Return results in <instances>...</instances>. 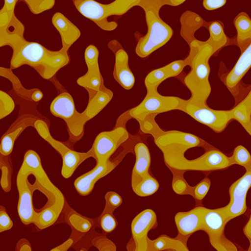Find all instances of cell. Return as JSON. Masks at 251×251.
I'll use <instances>...</instances> for the list:
<instances>
[{
    "instance_id": "obj_7",
    "label": "cell",
    "mask_w": 251,
    "mask_h": 251,
    "mask_svg": "<svg viewBox=\"0 0 251 251\" xmlns=\"http://www.w3.org/2000/svg\"><path fill=\"white\" fill-rule=\"evenodd\" d=\"M50 111L56 117L64 120L71 139L78 140L83 136L84 127L88 120L83 113L76 111L74 99L68 92H62L54 98Z\"/></svg>"
},
{
    "instance_id": "obj_10",
    "label": "cell",
    "mask_w": 251,
    "mask_h": 251,
    "mask_svg": "<svg viewBox=\"0 0 251 251\" xmlns=\"http://www.w3.org/2000/svg\"><path fill=\"white\" fill-rule=\"evenodd\" d=\"M35 127L37 130L38 133L44 138L46 141L51 144L57 152L61 154L63 159L62 176L64 178H69L73 176L75 169L78 165L84 162L86 158L89 157L95 156L93 150H90L86 153H80L75 152L66 147L62 143L58 142L54 140L49 133V127L47 124L43 120L38 119L35 122Z\"/></svg>"
},
{
    "instance_id": "obj_30",
    "label": "cell",
    "mask_w": 251,
    "mask_h": 251,
    "mask_svg": "<svg viewBox=\"0 0 251 251\" xmlns=\"http://www.w3.org/2000/svg\"><path fill=\"white\" fill-rule=\"evenodd\" d=\"M158 188L159 183L157 179L150 175L141 179L135 186H132L134 193L141 197H147L155 194Z\"/></svg>"
},
{
    "instance_id": "obj_17",
    "label": "cell",
    "mask_w": 251,
    "mask_h": 251,
    "mask_svg": "<svg viewBox=\"0 0 251 251\" xmlns=\"http://www.w3.org/2000/svg\"><path fill=\"white\" fill-rule=\"evenodd\" d=\"M207 208L197 207L186 212H179L175 216V224L179 235L188 237L203 230L204 217Z\"/></svg>"
},
{
    "instance_id": "obj_2",
    "label": "cell",
    "mask_w": 251,
    "mask_h": 251,
    "mask_svg": "<svg viewBox=\"0 0 251 251\" xmlns=\"http://www.w3.org/2000/svg\"><path fill=\"white\" fill-rule=\"evenodd\" d=\"M17 186L19 192L18 215L26 225L36 192L40 193V197L46 199L62 212L65 202L64 195L48 177L40 157L33 150H29L25 154L17 176Z\"/></svg>"
},
{
    "instance_id": "obj_35",
    "label": "cell",
    "mask_w": 251,
    "mask_h": 251,
    "mask_svg": "<svg viewBox=\"0 0 251 251\" xmlns=\"http://www.w3.org/2000/svg\"><path fill=\"white\" fill-rule=\"evenodd\" d=\"M210 187V180L208 178H205L203 179L202 181H201L197 186L195 187L194 195L195 197L198 200H202L206 195L208 193L209 189Z\"/></svg>"
},
{
    "instance_id": "obj_3",
    "label": "cell",
    "mask_w": 251,
    "mask_h": 251,
    "mask_svg": "<svg viewBox=\"0 0 251 251\" xmlns=\"http://www.w3.org/2000/svg\"><path fill=\"white\" fill-rule=\"evenodd\" d=\"M217 52L208 41L201 42L197 39L190 44V52L186 58L190 72L184 78V84L191 92L190 103L198 106H206L211 93L209 82L210 65L209 60Z\"/></svg>"
},
{
    "instance_id": "obj_27",
    "label": "cell",
    "mask_w": 251,
    "mask_h": 251,
    "mask_svg": "<svg viewBox=\"0 0 251 251\" xmlns=\"http://www.w3.org/2000/svg\"><path fill=\"white\" fill-rule=\"evenodd\" d=\"M189 251L186 244L183 241L178 239H172L169 237H159L155 241L149 239L148 251Z\"/></svg>"
},
{
    "instance_id": "obj_32",
    "label": "cell",
    "mask_w": 251,
    "mask_h": 251,
    "mask_svg": "<svg viewBox=\"0 0 251 251\" xmlns=\"http://www.w3.org/2000/svg\"><path fill=\"white\" fill-rule=\"evenodd\" d=\"M106 199V208L104 213H112L123 203V199L115 192H109L105 196Z\"/></svg>"
},
{
    "instance_id": "obj_26",
    "label": "cell",
    "mask_w": 251,
    "mask_h": 251,
    "mask_svg": "<svg viewBox=\"0 0 251 251\" xmlns=\"http://www.w3.org/2000/svg\"><path fill=\"white\" fill-rule=\"evenodd\" d=\"M232 110L233 119L238 121L251 136V91Z\"/></svg>"
},
{
    "instance_id": "obj_9",
    "label": "cell",
    "mask_w": 251,
    "mask_h": 251,
    "mask_svg": "<svg viewBox=\"0 0 251 251\" xmlns=\"http://www.w3.org/2000/svg\"><path fill=\"white\" fill-rule=\"evenodd\" d=\"M181 100L176 97L163 96L157 90L149 91L144 100L138 106L130 109L129 115L137 121L142 122L149 116L179 109Z\"/></svg>"
},
{
    "instance_id": "obj_1",
    "label": "cell",
    "mask_w": 251,
    "mask_h": 251,
    "mask_svg": "<svg viewBox=\"0 0 251 251\" xmlns=\"http://www.w3.org/2000/svg\"><path fill=\"white\" fill-rule=\"evenodd\" d=\"M24 34L25 26L15 15L7 25L0 26V46H10L13 50L11 70L29 66L42 78L49 80L70 62L68 51L62 49L51 51L36 42L27 41Z\"/></svg>"
},
{
    "instance_id": "obj_37",
    "label": "cell",
    "mask_w": 251,
    "mask_h": 251,
    "mask_svg": "<svg viewBox=\"0 0 251 251\" xmlns=\"http://www.w3.org/2000/svg\"><path fill=\"white\" fill-rule=\"evenodd\" d=\"M226 3V0H203V5L208 11L222 8Z\"/></svg>"
},
{
    "instance_id": "obj_23",
    "label": "cell",
    "mask_w": 251,
    "mask_h": 251,
    "mask_svg": "<svg viewBox=\"0 0 251 251\" xmlns=\"http://www.w3.org/2000/svg\"><path fill=\"white\" fill-rule=\"evenodd\" d=\"M251 68V43L242 51L236 64L226 77V85L230 90L235 89Z\"/></svg>"
},
{
    "instance_id": "obj_28",
    "label": "cell",
    "mask_w": 251,
    "mask_h": 251,
    "mask_svg": "<svg viewBox=\"0 0 251 251\" xmlns=\"http://www.w3.org/2000/svg\"><path fill=\"white\" fill-rule=\"evenodd\" d=\"M31 122L30 119L24 120L21 124L18 125V127H14L10 132L2 137L0 146V152L2 155H8L12 152L15 140L27 126L31 125Z\"/></svg>"
},
{
    "instance_id": "obj_39",
    "label": "cell",
    "mask_w": 251,
    "mask_h": 251,
    "mask_svg": "<svg viewBox=\"0 0 251 251\" xmlns=\"http://www.w3.org/2000/svg\"><path fill=\"white\" fill-rule=\"evenodd\" d=\"M43 97V95L42 92L38 90V91H36V92H34V93H33V99L35 102H39L40 100H42Z\"/></svg>"
},
{
    "instance_id": "obj_4",
    "label": "cell",
    "mask_w": 251,
    "mask_h": 251,
    "mask_svg": "<svg viewBox=\"0 0 251 251\" xmlns=\"http://www.w3.org/2000/svg\"><path fill=\"white\" fill-rule=\"evenodd\" d=\"M165 5H172L170 0H142L139 5L144 8L147 25V34H135L136 54L141 58L149 57L166 45L173 36V29L159 15L160 8Z\"/></svg>"
},
{
    "instance_id": "obj_33",
    "label": "cell",
    "mask_w": 251,
    "mask_h": 251,
    "mask_svg": "<svg viewBox=\"0 0 251 251\" xmlns=\"http://www.w3.org/2000/svg\"><path fill=\"white\" fill-rule=\"evenodd\" d=\"M1 95V119L8 116L15 109V102L10 95L4 92H0Z\"/></svg>"
},
{
    "instance_id": "obj_18",
    "label": "cell",
    "mask_w": 251,
    "mask_h": 251,
    "mask_svg": "<svg viewBox=\"0 0 251 251\" xmlns=\"http://www.w3.org/2000/svg\"><path fill=\"white\" fill-rule=\"evenodd\" d=\"M116 167V164L109 159L105 162H98L96 167L91 172L75 179L74 186L78 194L83 196L89 195L93 190L97 182L110 173Z\"/></svg>"
},
{
    "instance_id": "obj_14",
    "label": "cell",
    "mask_w": 251,
    "mask_h": 251,
    "mask_svg": "<svg viewBox=\"0 0 251 251\" xmlns=\"http://www.w3.org/2000/svg\"><path fill=\"white\" fill-rule=\"evenodd\" d=\"M251 187V169L232 183L229 188L230 201L228 205L222 207L228 222L245 214L247 210V195Z\"/></svg>"
},
{
    "instance_id": "obj_13",
    "label": "cell",
    "mask_w": 251,
    "mask_h": 251,
    "mask_svg": "<svg viewBox=\"0 0 251 251\" xmlns=\"http://www.w3.org/2000/svg\"><path fill=\"white\" fill-rule=\"evenodd\" d=\"M129 139L126 127H117L109 131H103L97 136L93 150L97 162H105L110 158L120 146Z\"/></svg>"
},
{
    "instance_id": "obj_24",
    "label": "cell",
    "mask_w": 251,
    "mask_h": 251,
    "mask_svg": "<svg viewBox=\"0 0 251 251\" xmlns=\"http://www.w3.org/2000/svg\"><path fill=\"white\" fill-rule=\"evenodd\" d=\"M113 98V92L104 87L95 96L89 99L88 106L83 112L87 120L89 121L99 114L104 109L105 106L111 101Z\"/></svg>"
},
{
    "instance_id": "obj_40",
    "label": "cell",
    "mask_w": 251,
    "mask_h": 251,
    "mask_svg": "<svg viewBox=\"0 0 251 251\" xmlns=\"http://www.w3.org/2000/svg\"><path fill=\"white\" fill-rule=\"evenodd\" d=\"M186 1V0H170L171 5H173V6H178V5H181Z\"/></svg>"
},
{
    "instance_id": "obj_38",
    "label": "cell",
    "mask_w": 251,
    "mask_h": 251,
    "mask_svg": "<svg viewBox=\"0 0 251 251\" xmlns=\"http://www.w3.org/2000/svg\"><path fill=\"white\" fill-rule=\"evenodd\" d=\"M244 233L250 241V243H251L250 248H250L249 251H251V214L248 224L245 225V228H244Z\"/></svg>"
},
{
    "instance_id": "obj_19",
    "label": "cell",
    "mask_w": 251,
    "mask_h": 251,
    "mask_svg": "<svg viewBox=\"0 0 251 251\" xmlns=\"http://www.w3.org/2000/svg\"><path fill=\"white\" fill-rule=\"evenodd\" d=\"M19 1L25 2L35 15L51 9L55 3V0H4V6L0 12V26L6 25L15 15V6Z\"/></svg>"
},
{
    "instance_id": "obj_36",
    "label": "cell",
    "mask_w": 251,
    "mask_h": 251,
    "mask_svg": "<svg viewBox=\"0 0 251 251\" xmlns=\"http://www.w3.org/2000/svg\"><path fill=\"white\" fill-rule=\"evenodd\" d=\"M13 226L12 220L5 211V209L1 206V211H0V231L4 232L7 230L12 228Z\"/></svg>"
},
{
    "instance_id": "obj_15",
    "label": "cell",
    "mask_w": 251,
    "mask_h": 251,
    "mask_svg": "<svg viewBox=\"0 0 251 251\" xmlns=\"http://www.w3.org/2000/svg\"><path fill=\"white\" fill-rule=\"evenodd\" d=\"M108 47L115 54L113 70L115 80L125 89H131L135 84V77L129 67L127 53L117 40L109 42Z\"/></svg>"
},
{
    "instance_id": "obj_11",
    "label": "cell",
    "mask_w": 251,
    "mask_h": 251,
    "mask_svg": "<svg viewBox=\"0 0 251 251\" xmlns=\"http://www.w3.org/2000/svg\"><path fill=\"white\" fill-rule=\"evenodd\" d=\"M228 223L223 208L207 209L204 217L203 231L208 235L210 244L218 251H236V246L226 237Z\"/></svg>"
},
{
    "instance_id": "obj_29",
    "label": "cell",
    "mask_w": 251,
    "mask_h": 251,
    "mask_svg": "<svg viewBox=\"0 0 251 251\" xmlns=\"http://www.w3.org/2000/svg\"><path fill=\"white\" fill-rule=\"evenodd\" d=\"M210 37L207 41L212 45L216 51L226 46L228 39L224 33L223 24L219 22H214L209 26Z\"/></svg>"
},
{
    "instance_id": "obj_25",
    "label": "cell",
    "mask_w": 251,
    "mask_h": 251,
    "mask_svg": "<svg viewBox=\"0 0 251 251\" xmlns=\"http://www.w3.org/2000/svg\"><path fill=\"white\" fill-rule=\"evenodd\" d=\"M237 29V44L243 51L251 43V19L245 12L240 13L234 21Z\"/></svg>"
},
{
    "instance_id": "obj_22",
    "label": "cell",
    "mask_w": 251,
    "mask_h": 251,
    "mask_svg": "<svg viewBox=\"0 0 251 251\" xmlns=\"http://www.w3.org/2000/svg\"><path fill=\"white\" fill-rule=\"evenodd\" d=\"M135 165L131 176V186H134L141 179L150 175L151 156L148 147L144 143H138L134 147Z\"/></svg>"
},
{
    "instance_id": "obj_12",
    "label": "cell",
    "mask_w": 251,
    "mask_h": 251,
    "mask_svg": "<svg viewBox=\"0 0 251 251\" xmlns=\"http://www.w3.org/2000/svg\"><path fill=\"white\" fill-rule=\"evenodd\" d=\"M98 57L99 51L98 48L95 45H89L85 51V60L88 70L85 75L77 79V84L88 92L89 99L95 96L105 87L100 70Z\"/></svg>"
},
{
    "instance_id": "obj_31",
    "label": "cell",
    "mask_w": 251,
    "mask_h": 251,
    "mask_svg": "<svg viewBox=\"0 0 251 251\" xmlns=\"http://www.w3.org/2000/svg\"><path fill=\"white\" fill-rule=\"evenodd\" d=\"M232 158L235 165L243 166L246 171L251 169V155L243 146H238L235 149Z\"/></svg>"
},
{
    "instance_id": "obj_16",
    "label": "cell",
    "mask_w": 251,
    "mask_h": 251,
    "mask_svg": "<svg viewBox=\"0 0 251 251\" xmlns=\"http://www.w3.org/2000/svg\"><path fill=\"white\" fill-rule=\"evenodd\" d=\"M156 225V214L151 209H146L133 220L131 233L135 250L137 251H148V233Z\"/></svg>"
},
{
    "instance_id": "obj_20",
    "label": "cell",
    "mask_w": 251,
    "mask_h": 251,
    "mask_svg": "<svg viewBox=\"0 0 251 251\" xmlns=\"http://www.w3.org/2000/svg\"><path fill=\"white\" fill-rule=\"evenodd\" d=\"M186 66H188V62L186 59L174 61L162 68L152 70L145 78V85L147 92L158 89L159 85L167 78L177 76L181 74Z\"/></svg>"
},
{
    "instance_id": "obj_34",
    "label": "cell",
    "mask_w": 251,
    "mask_h": 251,
    "mask_svg": "<svg viewBox=\"0 0 251 251\" xmlns=\"http://www.w3.org/2000/svg\"><path fill=\"white\" fill-rule=\"evenodd\" d=\"M117 225V221L112 213H103L100 217V226L103 232H113L116 229Z\"/></svg>"
},
{
    "instance_id": "obj_8",
    "label": "cell",
    "mask_w": 251,
    "mask_h": 251,
    "mask_svg": "<svg viewBox=\"0 0 251 251\" xmlns=\"http://www.w3.org/2000/svg\"><path fill=\"white\" fill-rule=\"evenodd\" d=\"M179 110L187 113L195 120L207 126L215 132L221 133L233 119L232 110H216L207 105L198 106L189 100H181Z\"/></svg>"
},
{
    "instance_id": "obj_6",
    "label": "cell",
    "mask_w": 251,
    "mask_h": 251,
    "mask_svg": "<svg viewBox=\"0 0 251 251\" xmlns=\"http://www.w3.org/2000/svg\"><path fill=\"white\" fill-rule=\"evenodd\" d=\"M142 0H115L109 4H102L95 0H73L81 15L96 24L105 31H113L117 27L115 22H109L111 16H123L129 10L139 6Z\"/></svg>"
},
{
    "instance_id": "obj_21",
    "label": "cell",
    "mask_w": 251,
    "mask_h": 251,
    "mask_svg": "<svg viewBox=\"0 0 251 251\" xmlns=\"http://www.w3.org/2000/svg\"><path fill=\"white\" fill-rule=\"evenodd\" d=\"M52 24L61 36V49L68 51L81 36L79 29L61 12H57L53 15Z\"/></svg>"
},
{
    "instance_id": "obj_5",
    "label": "cell",
    "mask_w": 251,
    "mask_h": 251,
    "mask_svg": "<svg viewBox=\"0 0 251 251\" xmlns=\"http://www.w3.org/2000/svg\"><path fill=\"white\" fill-rule=\"evenodd\" d=\"M164 153L165 162L168 166L181 171H200L211 172L226 169L235 165L232 157L228 158L219 150H210L202 156L194 160H188L184 153L189 150L183 146H167L161 147Z\"/></svg>"
}]
</instances>
